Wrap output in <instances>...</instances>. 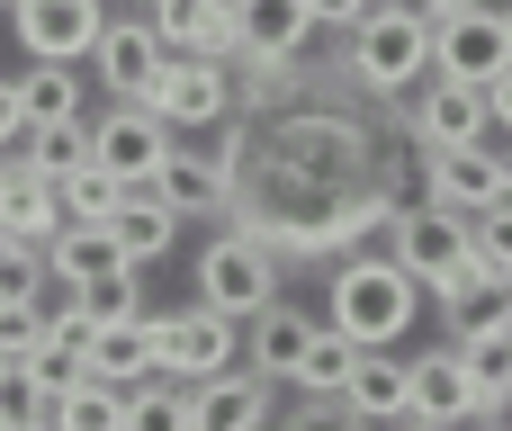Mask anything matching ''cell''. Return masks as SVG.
<instances>
[{"mask_svg":"<svg viewBox=\"0 0 512 431\" xmlns=\"http://www.w3.org/2000/svg\"><path fill=\"white\" fill-rule=\"evenodd\" d=\"M414 315H423V288L405 279V261L396 252H351V261H333V333L342 342H360V351H396L405 333H414Z\"/></svg>","mask_w":512,"mask_h":431,"instance_id":"obj_2","label":"cell"},{"mask_svg":"<svg viewBox=\"0 0 512 431\" xmlns=\"http://www.w3.org/2000/svg\"><path fill=\"white\" fill-rule=\"evenodd\" d=\"M279 423V387L261 369H225L207 387H189V431H270Z\"/></svg>","mask_w":512,"mask_h":431,"instance_id":"obj_15","label":"cell"},{"mask_svg":"<svg viewBox=\"0 0 512 431\" xmlns=\"http://www.w3.org/2000/svg\"><path fill=\"white\" fill-rule=\"evenodd\" d=\"M27 144V108H18V81H0V153Z\"/></svg>","mask_w":512,"mask_h":431,"instance_id":"obj_37","label":"cell"},{"mask_svg":"<svg viewBox=\"0 0 512 431\" xmlns=\"http://www.w3.org/2000/svg\"><path fill=\"white\" fill-rule=\"evenodd\" d=\"M18 108H27V126L81 117V63H27L18 72Z\"/></svg>","mask_w":512,"mask_h":431,"instance_id":"obj_27","label":"cell"},{"mask_svg":"<svg viewBox=\"0 0 512 431\" xmlns=\"http://www.w3.org/2000/svg\"><path fill=\"white\" fill-rule=\"evenodd\" d=\"M405 135H414L423 153H468V144H486V135H495L486 90H468V81H423L414 108H405Z\"/></svg>","mask_w":512,"mask_h":431,"instance_id":"obj_11","label":"cell"},{"mask_svg":"<svg viewBox=\"0 0 512 431\" xmlns=\"http://www.w3.org/2000/svg\"><path fill=\"white\" fill-rule=\"evenodd\" d=\"M108 234H117V252L144 270V261H162V252L180 243V207H171L162 189H126V198H117V216H108Z\"/></svg>","mask_w":512,"mask_h":431,"instance_id":"obj_21","label":"cell"},{"mask_svg":"<svg viewBox=\"0 0 512 431\" xmlns=\"http://www.w3.org/2000/svg\"><path fill=\"white\" fill-rule=\"evenodd\" d=\"M126 431H189V387H171V378L135 387L126 396Z\"/></svg>","mask_w":512,"mask_h":431,"instance_id":"obj_33","label":"cell"},{"mask_svg":"<svg viewBox=\"0 0 512 431\" xmlns=\"http://www.w3.org/2000/svg\"><path fill=\"white\" fill-rule=\"evenodd\" d=\"M414 9H423L432 27H450V18H468V9H486V0H414Z\"/></svg>","mask_w":512,"mask_h":431,"instance_id":"obj_39","label":"cell"},{"mask_svg":"<svg viewBox=\"0 0 512 431\" xmlns=\"http://www.w3.org/2000/svg\"><path fill=\"white\" fill-rule=\"evenodd\" d=\"M315 333H324V324H315L306 306H288V297H279V306H261V315L243 324V369H261L270 387H288V378L306 369Z\"/></svg>","mask_w":512,"mask_h":431,"instance_id":"obj_16","label":"cell"},{"mask_svg":"<svg viewBox=\"0 0 512 431\" xmlns=\"http://www.w3.org/2000/svg\"><path fill=\"white\" fill-rule=\"evenodd\" d=\"M153 189L180 207V225H198V216H234L243 171H234L225 153H189V144H171V162H162V180H153Z\"/></svg>","mask_w":512,"mask_h":431,"instance_id":"obj_13","label":"cell"},{"mask_svg":"<svg viewBox=\"0 0 512 431\" xmlns=\"http://www.w3.org/2000/svg\"><path fill=\"white\" fill-rule=\"evenodd\" d=\"M342 81L369 90V99H405L414 81H432V18L414 0H378L342 36Z\"/></svg>","mask_w":512,"mask_h":431,"instance_id":"obj_3","label":"cell"},{"mask_svg":"<svg viewBox=\"0 0 512 431\" xmlns=\"http://www.w3.org/2000/svg\"><path fill=\"white\" fill-rule=\"evenodd\" d=\"M0 234H36V243H54V234H63L54 180H36L18 153H0Z\"/></svg>","mask_w":512,"mask_h":431,"instance_id":"obj_23","label":"cell"},{"mask_svg":"<svg viewBox=\"0 0 512 431\" xmlns=\"http://www.w3.org/2000/svg\"><path fill=\"white\" fill-rule=\"evenodd\" d=\"M441 315H450L459 342H477V333H512V288H504V279H486V270H468V279L441 297Z\"/></svg>","mask_w":512,"mask_h":431,"instance_id":"obj_26","label":"cell"},{"mask_svg":"<svg viewBox=\"0 0 512 431\" xmlns=\"http://www.w3.org/2000/svg\"><path fill=\"white\" fill-rule=\"evenodd\" d=\"M9 9H18V0H0V18H9Z\"/></svg>","mask_w":512,"mask_h":431,"instance_id":"obj_43","label":"cell"},{"mask_svg":"<svg viewBox=\"0 0 512 431\" xmlns=\"http://www.w3.org/2000/svg\"><path fill=\"white\" fill-rule=\"evenodd\" d=\"M369 9H378V0H306V18H315V27H333V36H351Z\"/></svg>","mask_w":512,"mask_h":431,"instance_id":"obj_36","label":"cell"},{"mask_svg":"<svg viewBox=\"0 0 512 431\" xmlns=\"http://www.w3.org/2000/svg\"><path fill=\"white\" fill-rule=\"evenodd\" d=\"M504 63H512L504 9H468V18H450V27H432V81H468V90H486Z\"/></svg>","mask_w":512,"mask_h":431,"instance_id":"obj_12","label":"cell"},{"mask_svg":"<svg viewBox=\"0 0 512 431\" xmlns=\"http://www.w3.org/2000/svg\"><path fill=\"white\" fill-rule=\"evenodd\" d=\"M108 27V0H18L9 9V36L27 45V63H90Z\"/></svg>","mask_w":512,"mask_h":431,"instance_id":"obj_10","label":"cell"},{"mask_svg":"<svg viewBox=\"0 0 512 431\" xmlns=\"http://www.w3.org/2000/svg\"><path fill=\"white\" fill-rule=\"evenodd\" d=\"M504 198H512V153H504Z\"/></svg>","mask_w":512,"mask_h":431,"instance_id":"obj_41","label":"cell"},{"mask_svg":"<svg viewBox=\"0 0 512 431\" xmlns=\"http://www.w3.org/2000/svg\"><path fill=\"white\" fill-rule=\"evenodd\" d=\"M234 27H243V54H270V63H297L306 36H315L306 0H234ZM243 54H234V63H243Z\"/></svg>","mask_w":512,"mask_h":431,"instance_id":"obj_22","label":"cell"},{"mask_svg":"<svg viewBox=\"0 0 512 431\" xmlns=\"http://www.w3.org/2000/svg\"><path fill=\"white\" fill-rule=\"evenodd\" d=\"M423 198L450 207V216L504 207V153H486V144H468V153H423Z\"/></svg>","mask_w":512,"mask_h":431,"instance_id":"obj_14","label":"cell"},{"mask_svg":"<svg viewBox=\"0 0 512 431\" xmlns=\"http://www.w3.org/2000/svg\"><path fill=\"white\" fill-rule=\"evenodd\" d=\"M504 431H512V423H504Z\"/></svg>","mask_w":512,"mask_h":431,"instance_id":"obj_44","label":"cell"},{"mask_svg":"<svg viewBox=\"0 0 512 431\" xmlns=\"http://www.w3.org/2000/svg\"><path fill=\"white\" fill-rule=\"evenodd\" d=\"M477 270H486V279H504V288H512V198H504V207H486V216H477Z\"/></svg>","mask_w":512,"mask_h":431,"instance_id":"obj_34","label":"cell"},{"mask_svg":"<svg viewBox=\"0 0 512 431\" xmlns=\"http://www.w3.org/2000/svg\"><path fill=\"white\" fill-rule=\"evenodd\" d=\"M405 423H414V431H468V423H477V378H468L459 342L405 360Z\"/></svg>","mask_w":512,"mask_h":431,"instance_id":"obj_9","label":"cell"},{"mask_svg":"<svg viewBox=\"0 0 512 431\" xmlns=\"http://www.w3.org/2000/svg\"><path fill=\"white\" fill-rule=\"evenodd\" d=\"M45 431H126V396H117V387H99V378H72V387L54 396Z\"/></svg>","mask_w":512,"mask_h":431,"instance_id":"obj_28","label":"cell"},{"mask_svg":"<svg viewBox=\"0 0 512 431\" xmlns=\"http://www.w3.org/2000/svg\"><path fill=\"white\" fill-rule=\"evenodd\" d=\"M504 36H512V0H504Z\"/></svg>","mask_w":512,"mask_h":431,"instance_id":"obj_42","label":"cell"},{"mask_svg":"<svg viewBox=\"0 0 512 431\" xmlns=\"http://www.w3.org/2000/svg\"><path fill=\"white\" fill-rule=\"evenodd\" d=\"M144 108L171 126V135H198V126H225L234 117V63H207V54H162Z\"/></svg>","mask_w":512,"mask_h":431,"instance_id":"obj_7","label":"cell"},{"mask_svg":"<svg viewBox=\"0 0 512 431\" xmlns=\"http://www.w3.org/2000/svg\"><path fill=\"white\" fill-rule=\"evenodd\" d=\"M54 387L36 378V360H0V431H45Z\"/></svg>","mask_w":512,"mask_h":431,"instance_id":"obj_29","label":"cell"},{"mask_svg":"<svg viewBox=\"0 0 512 431\" xmlns=\"http://www.w3.org/2000/svg\"><path fill=\"white\" fill-rule=\"evenodd\" d=\"M261 171H279V180H306V189H333V198H360V189H378V180H369V126L333 117L324 99H306V108H279V117L261 126Z\"/></svg>","mask_w":512,"mask_h":431,"instance_id":"obj_1","label":"cell"},{"mask_svg":"<svg viewBox=\"0 0 512 431\" xmlns=\"http://www.w3.org/2000/svg\"><path fill=\"white\" fill-rule=\"evenodd\" d=\"M45 342V288H0V360H36Z\"/></svg>","mask_w":512,"mask_h":431,"instance_id":"obj_32","label":"cell"},{"mask_svg":"<svg viewBox=\"0 0 512 431\" xmlns=\"http://www.w3.org/2000/svg\"><path fill=\"white\" fill-rule=\"evenodd\" d=\"M270 431H369V423H360L342 396H297V405H288V414H279Z\"/></svg>","mask_w":512,"mask_h":431,"instance_id":"obj_35","label":"cell"},{"mask_svg":"<svg viewBox=\"0 0 512 431\" xmlns=\"http://www.w3.org/2000/svg\"><path fill=\"white\" fill-rule=\"evenodd\" d=\"M342 405H351V414H360L369 431L405 423V360H396V351H360V369H351Z\"/></svg>","mask_w":512,"mask_h":431,"instance_id":"obj_24","label":"cell"},{"mask_svg":"<svg viewBox=\"0 0 512 431\" xmlns=\"http://www.w3.org/2000/svg\"><path fill=\"white\" fill-rule=\"evenodd\" d=\"M198 306L207 315H225V324H252L261 306H279V261L252 243V234H216L207 252H198Z\"/></svg>","mask_w":512,"mask_h":431,"instance_id":"obj_6","label":"cell"},{"mask_svg":"<svg viewBox=\"0 0 512 431\" xmlns=\"http://www.w3.org/2000/svg\"><path fill=\"white\" fill-rule=\"evenodd\" d=\"M486 117H495V135L512 144V63L495 72V81H486Z\"/></svg>","mask_w":512,"mask_h":431,"instance_id":"obj_38","label":"cell"},{"mask_svg":"<svg viewBox=\"0 0 512 431\" xmlns=\"http://www.w3.org/2000/svg\"><path fill=\"white\" fill-rule=\"evenodd\" d=\"M18 162H27L36 180H54V189H63L81 162H99V144H90V117H63V126H27Z\"/></svg>","mask_w":512,"mask_h":431,"instance_id":"obj_25","label":"cell"},{"mask_svg":"<svg viewBox=\"0 0 512 431\" xmlns=\"http://www.w3.org/2000/svg\"><path fill=\"white\" fill-rule=\"evenodd\" d=\"M117 270H135V261L117 252L108 225H63V234L45 243V279H54V288H99V279H117Z\"/></svg>","mask_w":512,"mask_h":431,"instance_id":"obj_20","label":"cell"},{"mask_svg":"<svg viewBox=\"0 0 512 431\" xmlns=\"http://www.w3.org/2000/svg\"><path fill=\"white\" fill-rule=\"evenodd\" d=\"M153 369H162L171 387H207V378L243 369V324H225V315H207V306L189 297V306L153 315Z\"/></svg>","mask_w":512,"mask_h":431,"instance_id":"obj_5","label":"cell"},{"mask_svg":"<svg viewBox=\"0 0 512 431\" xmlns=\"http://www.w3.org/2000/svg\"><path fill=\"white\" fill-rule=\"evenodd\" d=\"M351 369H360V342H342V333L324 324V333H315V351H306V369H297L288 387H297V396H342V387H351Z\"/></svg>","mask_w":512,"mask_h":431,"instance_id":"obj_31","label":"cell"},{"mask_svg":"<svg viewBox=\"0 0 512 431\" xmlns=\"http://www.w3.org/2000/svg\"><path fill=\"white\" fill-rule=\"evenodd\" d=\"M108 9H135V18H144V9H162V0H108Z\"/></svg>","mask_w":512,"mask_h":431,"instance_id":"obj_40","label":"cell"},{"mask_svg":"<svg viewBox=\"0 0 512 431\" xmlns=\"http://www.w3.org/2000/svg\"><path fill=\"white\" fill-rule=\"evenodd\" d=\"M387 252L405 261V279H414L423 297H450V288L477 270V216H450V207L414 198V207H396V225H387Z\"/></svg>","mask_w":512,"mask_h":431,"instance_id":"obj_4","label":"cell"},{"mask_svg":"<svg viewBox=\"0 0 512 431\" xmlns=\"http://www.w3.org/2000/svg\"><path fill=\"white\" fill-rule=\"evenodd\" d=\"M117 198H126V189H117V171H99V162H81V171L54 189L63 225H108V216H117Z\"/></svg>","mask_w":512,"mask_h":431,"instance_id":"obj_30","label":"cell"},{"mask_svg":"<svg viewBox=\"0 0 512 431\" xmlns=\"http://www.w3.org/2000/svg\"><path fill=\"white\" fill-rule=\"evenodd\" d=\"M162 54H207V63H234L243 54V27H234V0H162L144 9Z\"/></svg>","mask_w":512,"mask_h":431,"instance_id":"obj_17","label":"cell"},{"mask_svg":"<svg viewBox=\"0 0 512 431\" xmlns=\"http://www.w3.org/2000/svg\"><path fill=\"white\" fill-rule=\"evenodd\" d=\"M90 72L108 81V99H144L153 72H162V36H153V18H108L99 45H90Z\"/></svg>","mask_w":512,"mask_h":431,"instance_id":"obj_18","label":"cell"},{"mask_svg":"<svg viewBox=\"0 0 512 431\" xmlns=\"http://www.w3.org/2000/svg\"><path fill=\"white\" fill-rule=\"evenodd\" d=\"M81 378H99V387H117V396L153 387V378H162V369H153V315H126V324H99V333L81 342Z\"/></svg>","mask_w":512,"mask_h":431,"instance_id":"obj_19","label":"cell"},{"mask_svg":"<svg viewBox=\"0 0 512 431\" xmlns=\"http://www.w3.org/2000/svg\"><path fill=\"white\" fill-rule=\"evenodd\" d=\"M90 144H99V171H117V189H153L180 135L144 99H108V117H90Z\"/></svg>","mask_w":512,"mask_h":431,"instance_id":"obj_8","label":"cell"}]
</instances>
